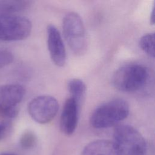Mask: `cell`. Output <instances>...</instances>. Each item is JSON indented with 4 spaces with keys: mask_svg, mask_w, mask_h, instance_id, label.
<instances>
[{
    "mask_svg": "<svg viewBox=\"0 0 155 155\" xmlns=\"http://www.w3.org/2000/svg\"><path fill=\"white\" fill-rule=\"evenodd\" d=\"M129 112V104L126 101L115 99L97 107L90 116V122L95 128H108L125 119Z\"/></svg>",
    "mask_w": 155,
    "mask_h": 155,
    "instance_id": "6da1fadb",
    "label": "cell"
},
{
    "mask_svg": "<svg viewBox=\"0 0 155 155\" xmlns=\"http://www.w3.org/2000/svg\"><path fill=\"white\" fill-rule=\"evenodd\" d=\"M12 127L11 120L0 115V140L7 136L10 132Z\"/></svg>",
    "mask_w": 155,
    "mask_h": 155,
    "instance_id": "9a60e30c",
    "label": "cell"
},
{
    "mask_svg": "<svg viewBox=\"0 0 155 155\" xmlns=\"http://www.w3.org/2000/svg\"><path fill=\"white\" fill-rule=\"evenodd\" d=\"M31 1L27 0H0V14L15 15L30 7Z\"/></svg>",
    "mask_w": 155,
    "mask_h": 155,
    "instance_id": "8fae6325",
    "label": "cell"
},
{
    "mask_svg": "<svg viewBox=\"0 0 155 155\" xmlns=\"http://www.w3.org/2000/svg\"><path fill=\"white\" fill-rule=\"evenodd\" d=\"M13 55L8 50L0 49V68L10 65L13 61Z\"/></svg>",
    "mask_w": 155,
    "mask_h": 155,
    "instance_id": "2e32d148",
    "label": "cell"
},
{
    "mask_svg": "<svg viewBox=\"0 0 155 155\" xmlns=\"http://www.w3.org/2000/svg\"><path fill=\"white\" fill-rule=\"evenodd\" d=\"M113 144L118 155H145L147 145L142 135L134 127L119 125L113 131Z\"/></svg>",
    "mask_w": 155,
    "mask_h": 155,
    "instance_id": "7a4b0ae2",
    "label": "cell"
},
{
    "mask_svg": "<svg viewBox=\"0 0 155 155\" xmlns=\"http://www.w3.org/2000/svg\"><path fill=\"white\" fill-rule=\"evenodd\" d=\"M67 87L71 96L70 97L74 99L80 105L86 91V86L84 82L79 79L73 78L68 81Z\"/></svg>",
    "mask_w": 155,
    "mask_h": 155,
    "instance_id": "7c38bea8",
    "label": "cell"
},
{
    "mask_svg": "<svg viewBox=\"0 0 155 155\" xmlns=\"http://www.w3.org/2000/svg\"><path fill=\"white\" fill-rule=\"evenodd\" d=\"M140 48L148 56L154 57V33H147L142 36L139 42Z\"/></svg>",
    "mask_w": 155,
    "mask_h": 155,
    "instance_id": "4fadbf2b",
    "label": "cell"
},
{
    "mask_svg": "<svg viewBox=\"0 0 155 155\" xmlns=\"http://www.w3.org/2000/svg\"><path fill=\"white\" fill-rule=\"evenodd\" d=\"M48 49L53 62L58 67H62L66 62V51L61 35L53 24L47 27Z\"/></svg>",
    "mask_w": 155,
    "mask_h": 155,
    "instance_id": "ba28073f",
    "label": "cell"
},
{
    "mask_svg": "<svg viewBox=\"0 0 155 155\" xmlns=\"http://www.w3.org/2000/svg\"><path fill=\"white\" fill-rule=\"evenodd\" d=\"M25 94V89L19 84L0 86V115L8 119L16 117L19 113L18 104Z\"/></svg>",
    "mask_w": 155,
    "mask_h": 155,
    "instance_id": "8992f818",
    "label": "cell"
},
{
    "mask_svg": "<svg viewBox=\"0 0 155 155\" xmlns=\"http://www.w3.org/2000/svg\"><path fill=\"white\" fill-rule=\"evenodd\" d=\"M36 142V136L31 131H26L20 138L21 146L25 148L28 149L33 147Z\"/></svg>",
    "mask_w": 155,
    "mask_h": 155,
    "instance_id": "5bb4252c",
    "label": "cell"
},
{
    "mask_svg": "<svg viewBox=\"0 0 155 155\" xmlns=\"http://www.w3.org/2000/svg\"><path fill=\"white\" fill-rule=\"evenodd\" d=\"M59 109L58 101L49 95H41L33 98L28 105L30 117L36 122L45 124L54 119Z\"/></svg>",
    "mask_w": 155,
    "mask_h": 155,
    "instance_id": "52a82bcc",
    "label": "cell"
},
{
    "mask_svg": "<svg viewBox=\"0 0 155 155\" xmlns=\"http://www.w3.org/2000/svg\"><path fill=\"white\" fill-rule=\"evenodd\" d=\"M154 8L153 7L151 13V16H150V22L152 25L154 24Z\"/></svg>",
    "mask_w": 155,
    "mask_h": 155,
    "instance_id": "e0dca14e",
    "label": "cell"
},
{
    "mask_svg": "<svg viewBox=\"0 0 155 155\" xmlns=\"http://www.w3.org/2000/svg\"><path fill=\"white\" fill-rule=\"evenodd\" d=\"M81 155H118L113 142L108 140H96L87 144Z\"/></svg>",
    "mask_w": 155,
    "mask_h": 155,
    "instance_id": "30bf717a",
    "label": "cell"
},
{
    "mask_svg": "<svg viewBox=\"0 0 155 155\" xmlns=\"http://www.w3.org/2000/svg\"><path fill=\"white\" fill-rule=\"evenodd\" d=\"M30 19L18 15L0 14V41H16L25 39L30 34Z\"/></svg>",
    "mask_w": 155,
    "mask_h": 155,
    "instance_id": "5b68a950",
    "label": "cell"
},
{
    "mask_svg": "<svg viewBox=\"0 0 155 155\" xmlns=\"http://www.w3.org/2000/svg\"><path fill=\"white\" fill-rule=\"evenodd\" d=\"M148 73L147 68L139 64H128L117 69L114 73L112 82L114 87L123 92H134L140 90L147 83Z\"/></svg>",
    "mask_w": 155,
    "mask_h": 155,
    "instance_id": "3957f363",
    "label": "cell"
},
{
    "mask_svg": "<svg viewBox=\"0 0 155 155\" xmlns=\"http://www.w3.org/2000/svg\"><path fill=\"white\" fill-rule=\"evenodd\" d=\"M79 107L78 103L71 97L67 99L64 104L60 118V128L67 136L71 135L76 129Z\"/></svg>",
    "mask_w": 155,
    "mask_h": 155,
    "instance_id": "9c48e42d",
    "label": "cell"
},
{
    "mask_svg": "<svg viewBox=\"0 0 155 155\" xmlns=\"http://www.w3.org/2000/svg\"><path fill=\"white\" fill-rule=\"evenodd\" d=\"M62 29L64 38L71 51L77 56L84 54L87 50V41L80 15L75 12L67 13L63 19Z\"/></svg>",
    "mask_w": 155,
    "mask_h": 155,
    "instance_id": "277c9868",
    "label": "cell"
},
{
    "mask_svg": "<svg viewBox=\"0 0 155 155\" xmlns=\"http://www.w3.org/2000/svg\"><path fill=\"white\" fill-rule=\"evenodd\" d=\"M0 155H17L14 153H2L0 154Z\"/></svg>",
    "mask_w": 155,
    "mask_h": 155,
    "instance_id": "ac0fdd59",
    "label": "cell"
}]
</instances>
